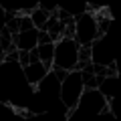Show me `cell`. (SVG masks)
Returning a JSON list of instances; mask_svg holds the SVG:
<instances>
[{
	"mask_svg": "<svg viewBox=\"0 0 121 121\" xmlns=\"http://www.w3.org/2000/svg\"><path fill=\"white\" fill-rule=\"evenodd\" d=\"M105 75H107V77H117V65H115V60L105 69Z\"/></svg>",
	"mask_w": 121,
	"mask_h": 121,
	"instance_id": "15",
	"label": "cell"
},
{
	"mask_svg": "<svg viewBox=\"0 0 121 121\" xmlns=\"http://www.w3.org/2000/svg\"><path fill=\"white\" fill-rule=\"evenodd\" d=\"M12 44L18 51H32L39 44V30H20L16 35H12Z\"/></svg>",
	"mask_w": 121,
	"mask_h": 121,
	"instance_id": "4",
	"label": "cell"
},
{
	"mask_svg": "<svg viewBox=\"0 0 121 121\" xmlns=\"http://www.w3.org/2000/svg\"><path fill=\"white\" fill-rule=\"evenodd\" d=\"M43 30L51 36L52 43H59L60 40V20H59V16H56V8L51 12V16H48V20H47V24H44Z\"/></svg>",
	"mask_w": 121,
	"mask_h": 121,
	"instance_id": "7",
	"label": "cell"
},
{
	"mask_svg": "<svg viewBox=\"0 0 121 121\" xmlns=\"http://www.w3.org/2000/svg\"><path fill=\"white\" fill-rule=\"evenodd\" d=\"M6 115H14L12 103H0V117H6Z\"/></svg>",
	"mask_w": 121,
	"mask_h": 121,
	"instance_id": "13",
	"label": "cell"
},
{
	"mask_svg": "<svg viewBox=\"0 0 121 121\" xmlns=\"http://www.w3.org/2000/svg\"><path fill=\"white\" fill-rule=\"evenodd\" d=\"M6 28V12H4V8L0 6V32Z\"/></svg>",
	"mask_w": 121,
	"mask_h": 121,
	"instance_id": "18",
	"label": "cell"
},
{
	"mask_svg": "<svg viewBox=\"0 0 121 121\" xmlns=\"http://www.w3.org/2000/svg\"><path fill=\"white\" fill-rule=\"evenodd\" d=\"M83 77H81V71H71L67 75L65 81H60V101L65 103L67 107V119L75 113V109L79 107L81 103V97H83Z\"/></svg>",
	"mask_w": 121,
	"mask_h": 121,
	"instance_id": "1",
	"label": "cell"
},
{
	"mask_svg": "<svg viewBox=\"0 0 121 121\" xmlns=\"http://www.w3.org/2000/svg\"><path fill=\"white\" fill-rule=\"evenodd\" d=\"M28 56H30V63H39V51H36V47L32 51H28Z\"/></svg>",
	"mask_w": 121,
	"mask_h": 121,
	"instance_id": "19",
	"label": "cell"
},
{
	"mask_svg": "<svg viewBox=\"0 0 121 121\" xmlns=\"http://www.w3.org/2000/svg\"><path fill=\"white\" fill-rule=\"evenodd\" d=\"M4 60H6V55H4V52H2V51H0V65H2Z\"/></svg>",
	"mask_w": 121,
	"mask_h": 121,
	"instance_id": "20",
	"label": "cell"
},
{
	"mask_svg": "<svg viewBox=\"0 0 121 121\" xmlns=\"http://www.w3.org/2000/svg\"><path fill=\"white\" fill-rule=\"evenodd\" d=\"M44 43H52V40L44 30H39V44H44Z\"/></svg>",
	"mask_w": 121,
	"mask_h": 121,
	"instance_id": "17",
	"label": "cell"
},
{
	"mask_svg": "<svg viewBox=\"0 0 121 121\" xmlns=\"http://www.w3.org/2000/svg\"><path fill=\"white\" fill-rule=\"evenodd\" d=\"M22 71H24L26 83H28V85L32 87V91H36V89H39V85L44 81V77H47V73H48V71L44 69V65L40 63V60H39V63H30V65H26Z\"/></svg>",
	"mask_w": 121,
	"mask_h": 121,
	"instance_id": "5",
	"label": "cell"
},
{
	"mask_svg": "<svg viewBox=\"0 0 121 121\" xmlns=\"http://www.w3.org/2000/svg\"><path fill=\"white\" fill-rule=\"evenodd\" d=\"M60 39H75V16L60 20Z\"/></svg>",
	"mask_w": 121,
	"mask_h": 121,
	"instance_id": "10",
	"label": "cell"
},
{
	"mask_svg": "<svg viewBox=\"0 0 121 121\" xmlns=\"http://www.w3.org/2000/svg\"><path fill=\"white\" fill-rule=\"evenodd\" d=\"M39 51V60L44 65L47 71H52V56H55V43H44V44H36Z\"/></svg>",
	"mask_w": 121,
	"mask_h": 121,
	"instance_id": "6",
	"label": "cell"
},
{
	"mask_svg": "<svg viewBox=\"0 0 121 121\" xmlns=\"http://www.w3.org/2000/svg\"><path fill=\"white\" fill-rule=\"evenodd\" d=\"M12 109H14V115L22 117V119H32V117H36V113H32V111H26L24 107H16V105H12Z\"/></svg>",
	"mask_w": 121,
	"mask_h": 121,
	"instance_id": "11",
	"label": "cell"
},
{
	"mask_svg": "<svg viewBox=\"0 0 121 121\" xmlns=\"http://www.w3.org/2000/svg\"><path fill=\"white\" fill-rule=\"evenodd\" d=\"M91 60H93V44H79L75 71H83V69H85V65H89Z\"/></svg>",
	"mask_w": 121,
	"mask_h": 121,
	"instance_id": "8",
	"label": "cell"
},
{
	"mask_svg": "<svg viewBox=\"0 0 121 121\" xmlns=\"http://www.w3.org/2000/svg\"><path fill=\"white\" fill-rule=\"evenodd\" d=\"M35 28V24H32V20H30V16H22L20 18V30H32ZM18 30V32H20Z\"/></svg>",
	"mask_w": 121,
	"mask_h": 121,
	"instance_id": "14",
	"label": "cell"
},
{
	"mask_svg": "<svg viewBox=\"0 0 121 121\" xmlns=\"http://www.w3.org/2000/svg\"><path fill=\"white\" fill-rule=\"evenodd\" d=\"M52 71H55V75H56V79H59V81H65L67 75L71 73V71H65V69H52Z\"/></svg>",
	"mask_w": 121,
	"mask_h": 121,
	"instance_id": "16",
	"label": "cell"
},
{
	"mask_svg": "<svg viewBox=\"0 0 121 121\" xmlns=\"http://www.w3.org/2000/svg\"><path fill=\"white\" fill-rule=\"evenodd\" d=\"M77 52H79V44H77L75 39H60L59 43H55L52 69L75 71V65H77Z\"/></svg>",
	"mask_w": 121,
	"mask_h": 121,
	"instance_id": "2",
	"label": "cell"
},
{
	"mask_svg": "<svg viewBox=\"0 0 121 121\" xmlns=\"http://www.w3.org/2000/svg\"><path fill=\"white\" fill-rule=\"evenodd\" d=\"M75 40L77 44H93L97 40V18L93 12L75 16Z\"/></svg>",
	"mask_w": 121,
	"mask_h": 121,
	"instance_id": "3",
	"label": "cell"
},
{
	"mask_svg": "<svg viewBox=\"0 0 121 121\" xmlns=\"http://www.w3.org/2000/svg\"><path fill=\"white\" fill-rule=\"evenodd\" d=\"M18 65L24 69L26 65H30V56H28V51H18Z\"/></svg>",
	"mask_w": 121,
	"mask_h": 121,
	"instance_id": "12",
	"label": "cell"
},
{
	"mask_svg": "<svg viewBox=\"0 0 121 121\" xmlns=\"http://www.w3.org/2000/svg\"><path fill=\"white\" fill-rule=\"evenodd\" d=\"M48 16H51V12H48V10H44V8H40V6L30 12V20H32V24H35L36 30H43V28H44Z\"/></svg>",
	"mask_w": 121,
	"mask_h": 121,
	"instance_id": "9",
	"label": "cell"
}]
</instances>
